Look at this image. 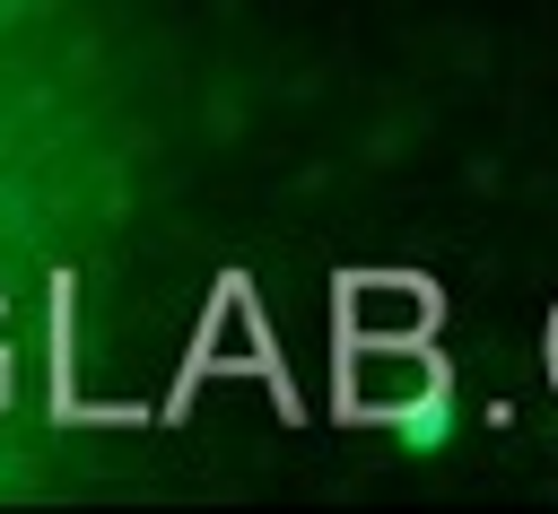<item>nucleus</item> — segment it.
Wrapping results in <instances>:
<instances>
[{
    "instance_id": "obj_2",
    "label": "nucleus",
    "mask_w": 558,
    "mask_h": 514,
    "mask_svg": "<svg viewBox=\"0 0 558 514\" xmlns=\"http://www.w3.org/2000/svg\"><path fill=\"white\" fill-rule=\"evenodd\" d=\"M9 366H17V357H9V322H0V401H9Z\"/></svg>"
},
{
    "instance_id": "obj_3",
    "label": "nucleus",
    "mask_w": 558,
    "mask_h": 514,
    "mask_svg": "<svg viewBox=\"0 0 558 514\" xmlns=\"http://www.w3.org/2000/svg\"><path fill=\"white\" fill-rule=\"evenodd\" d=\"M549 375H558V322H549Z\"/></svg>"
},
{
    "instance_id": "obj_1",
    "label": "nucleus",
    "mask_w": 558,
    "mask_h": 514,
    "mask_svg": "<svg viewBox=\"0 0 558 514\" xmlns=\"http://www.w3.org/2000/svg\"><path fill=\"white\" fill-rule=\"evenodd\" d=\"M445 401V348H436V287L418 279H366L340 305V409L349 418H427Z\"/></svg>"
}]
</instances>
